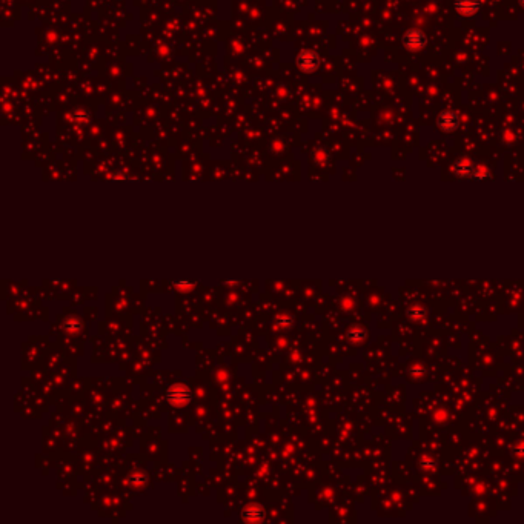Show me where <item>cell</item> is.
Returning <instances> with one entry per match:
<instances>
[{"label": "cell", "mask_w": 524, "mask_h": 524, "mask_svg": "<svg viewBox=\"0 0 524 524\" xmlns=\"http://www.w3.org/2000/svg\"><path fill=\"white\" fill-rule=\"evenodd\" d=\"M166 401L172 408H185L192 401V391L189 386L183 383H176L168 387Z\"/></svg>", "instance_id": "6da1fadb"}, {"label": "cell", "mask_w": 524, "mask_h": 524, "mask_svg": "<svg viewBox=\"0 0 524 524\" xmlns=\"http://www.w3.org/2000/svg\"><path fill=\"white\" fill-rule=\"evenodd\" d=\"M297 66L306 74H311L318 70L320 59L314 51H301L297 56Z\"/></svg>", "instance_id": "7a4b0ae2"}, {"label": "cell", "mask_w": 524, "mask_h": 524, "mask_svg": "<svg viewBox=\"0 0 524 524\" xmlns=\"http://www.w3.org/2000/svg\"><path fill=\"white\" fill-rule=\"evenodd\" d=\"M403 43L411 51H418L426 46V36L420 30H409L403 37Z\"/></svg>", "instance_id": "3957f363"}, {"label": "cell", "mask_w": 524, "mask_h": 524, "mask_svg": "<svg viewBox=\"0 0 524 524\" xmlns=\"http://www.w3.org/2000/svg\"><path fill=\"white\" fill-rule=\"evenodd\" d=\"M481 0H455V9L463 17H472L480 11Z\"/></svg>", "instance_id": "277c9868"}, {"label": "cell", "mask_w": 524, "mask_h": 524, "mask_svg": "<svg viewBox=\"0 0 524 524\" xmlns=\"http://www.w3.org/2000/svg\"><path fill=\"white\" fill-rule=\"evenodd\" d=\"M458 123H460V118L453 111H443L438 115V126L446 132L455 131L458 128Z\"/></svg>", "instance_id": "5b68a950"}, {"label": "cell", "mask_w": 524, "mask_h": 524, "mask_svg": "<svg viewBox=\"0 0 524 524\" xmlns=\"http://www.w3.org/2000/svg\"><path fill=\"white\" fill-rule=\"evenodd\" d=\"M455 171L460 172V176H466V174H474V165L470 162H466V160H458L455 165Z\"/></svg>", "instance_id": "8992f818"}, {"label": "cell", "mask_w": 524, "mask_h": 524, "mask_svg": "<svg viewBox=\"0 0 524 524\" xmlns=\"http://www.w3.org/2000/svg\"><path fill=\"white\" fill-rule=\"evenodd\" d=\"M251 515H254L251 521H260V520L263 518L264 512H263V510H262L260 507H257V506H255L254 509L248 507V509L245 510V512H243V517H245V520H248V518H249Z\"/></svg>", "instance_id": "52a82bcc"}, {"label": "cell", "mask_w": 524, "mask_h": 524, "mask_svg": "<svg viewBox=\"0 0 524 524\" xmlns=\"http://www.w3.org/2000/svg\"><path fill=\"white\" fill-rule=\"evenodd\" d=\"M520 3H521V5L524 6V0H520Z\"/></svg>", "instance_id": "ba28073f"}]
</instances>
